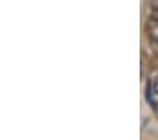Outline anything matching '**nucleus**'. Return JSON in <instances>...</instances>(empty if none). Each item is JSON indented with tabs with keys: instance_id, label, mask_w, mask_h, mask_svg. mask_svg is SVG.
I'll return each instance as SVG.
<instances>
[{
	"instance_id": "f257e3e1",
	"label": "nucleus",
	"mask_w": 158,
	"mask_h": 140,
	"mask_svg": "<svg viewBox=\"0 0 158 140\" xmlns=\"http://www.w3.org/2000/svg\"><path fill=\"white\" fill-rule=\"evenodd\" d=\"M151 91L154 95H158V77L154 79V82L151 83Z\"/></svg>"
},
{
	"instance_id": "f03ea898",
	"label": "nucleus",
	"mask_w": 158,
	"mask_h": 140,
	"mask_svg": "<svg viewBox=\"0 0 158 140\" xmlns=\"http://www.w3.org/2000/svg\"><path fill=\"white\" fill-rule=\"evenodd\" d=\"M154 38H155V40H157V43H158V33L155 34V37H154Z\"/></svg>"
}]
</instances>
